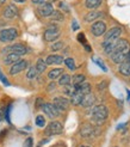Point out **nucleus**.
Instances as JSON below:
<instances>
[{"mask_svg":"<svg viewBox=\"0 0 130 147\" xmlns=\"http://www.w3.org/2000/svg\"><path fill=\"white\" fill-rule=\"evenodd\" d=\"M92 119L93 121H96L97 123H103L106 119L109 111H107V108L105 105H97L92 109Z\"/></svg>","mask_w":130,"mask_h":147,"instance_id":"obj_1","label":"nucleus"},{"mask_svg":"<svg viewBox=\"0 0 130 147\" xmlns=\"http://www.w3.org/2000/svg\"><path fill=\"white\" fill-rule=\"evenodd\" d=\"M18 36L17 29L14 28H9V29H4L0 31V42H11L13 40H16Z\"/></svg>","mask_w":130,"mask_h":147,"instance_id":"obj_2","label":"nucleus"},{"mask_svg":"<svg viewBox=\"0 0 130 147\" xmlns=\"http://www.w3.org/2000/svg\"><path fill=\"white\" fill-rule=\"evenodd\" d=\"M122 28L119 26H115V28H111L109 31H107L105 34V37H104V43L103 45H105V43H110V42H113V41H116L117 38L121 37V35H122Z\"/></svg>","mask_w":130,"mask_h":147,"instance_id":"obj_3","label":"nucleus"},{"mask_svg":"<svg viewBox=\"0 0 130 147\" xmlns=\"http://www.w3.org/2000/svg\"><path fill=\"white\" fill-rule=\"evenodd\" d=\"M62 130H63L62 124L59 121H53L46 128V134L47 135H59L62 133Z\"/></svg>","mask_w":130,"mask_h":147,"instance_id":"obj_4","label":"nucleus"},{"mask_svg":"<svg viewBox=\"0 0 130 147\" xmlns=\"http://www.w3.org/2000/svg\"><path fill=\"white\" fill-rule=\"evenodd\" d=\"M26 51H27V49H26L23 45H20V43H17V45L6 47V48L3 50V54L13 53V54H18V55H24V54H26Z\"/></svg>","mask_w":130,"mask_h":147,"instance_id":"obj_5","label":"nucleus"},{"mask_svg":"<svg viewBox=\"0 0 130 147\" xmlns=\"http://www.w3.org/2000/svg\"><path fill=\"white\" fill-rule=\"evenodd\" d=\"M91 32L94 36H97V37L104 35L106 32V24L102 20H97L96 23L91 26Z\"/></svg>","mask_w":130,"mask_h":147,"instance_id":"obj_6","label":"nucleus"},{"mask_svg":"<svg viewBox=\"0 0 130 147\" xmlns=\"http://www.w3.org/2000/svg\"><path fill=\"white\" fill-rule=\"evenodd\" d=\"M53 104L55 105V108L59 110V111H66V110H68V108L70 105V102L64 97H56L54 99Z\"/></svg>","mask_w":130,"mask_h":147,"instance_id":"obj_7","label":"nucleus"},{"mask_svg":"<svg viewBox=\"0 0 130 147\" xmlns=\"http://www.w3.org/2000/svg\"><path fill=\"white\" fill-rule=\"evenodd\" d=\"M128 49H130V45H129V42L125 38H117L116 41L113 42L112 53L113 51H122V50H128Z\"/></svg>","mask_w":130,"mask_h":147,"instance_id":"obj_8","label":"nucleus"},{"mask_svg":"<svg viewBox=\"0 0 130 147\" xmlns=\"http://www.w3.org/2000/svg\"><path fill=\"white\" fill-rule=\"evenodd\" d=\"M26 67H27V61L26 60H19L12 65V67L10 68V74L14 76V74H17V73L24 71Z\"/></svg>","mask_w":130,"mask_h":147,"instance_id":"obj_9","label":"nucleus"},{"mask_svg":"<svg viewBox=\"0 0 130 147\" xmlns=\"http://www.w3.org/2000/svg\"><path fill=\"white\" fill-rule=\"evenodd\" d=\"M43 111L47 116H49L50 119H55V117L59 116V110L55 108L54 104H50V103H46V104H43L42 107Z\"/></svg>","mask_w":130,"mask_h":147,"instance_id":"obj_10","label":"nucleus"},{"mask_svg":"<svg viewBox=\"0 0 130 147\" xmlns=\"http://www.w3.org/2000/svg\"><path fill=\"white\" fill-rule=\"evenodd\" d=\"M128 50H122V51H113V53L111 54V60L115 62V63H122V62H124L125 61V59H127V55H128Z\"/></svg>","mask_w":130,"mask_h":147,"instance_id":"obj_11","label":"nucleus"},{"mask_svg":"<svg viewBox=\"0 0 130 147\" xmlns=\"http://www.w3.org/2000/svg\"><path fill=\"white\" fill-rule=\"evenodd\" d=\"M54 12V7L50 3H43L38 7V13L43 17H49L52 16V13Z\"/></svg>","mask_w":130,"mask_h":147,"instance_id":"obj_12","label":"nucleus"},{"mask_svg":"<svg viewBox=\"0 0 130 147\" xmlns=\"http://www.w3.org/2000/svg\"><path fill=\"white\" fill-rule=\"evenodd\" d=\"M43 37L47 42H53L60 37V30H52V29H47L43 34Z\"/></svg>","mask_w":130,"mask_h":147,"instance_id":"obj_13","label":"nucleus"},{"mask_svg":"<svg viewBox=\"0 0 130 147\" xmlns=\"http://www.w3.org/2000/svg\"><path fill=\"white\" fill-rule=\"evenodd\" d=\"M94 103H96V97L90 92V93H87V94H85L84 96L80 105L84 107V108H91V107L94 105Z\"/></svg>","mask_w":130,"mask_h":147,"instance_id":"obj_14","label":"nucleus"},{"mask_svg":"<svg viewBox=\"0 0 130 147\" xmlns=\"http://www.w3.org/2000/svg\"><path fill=\"white\" fill-rule=\"evenodd\" d=\"M17 13H18V9L13 4H11V5L6 6V9L4 11V16L7 19H12V18H14L17 16Z\"/></svg>","mask_w":130,"mask_h":147,"instance_id":"obj_15","label":"nucleus"},{"mask_svg":"<svg viewBox=\"0 0 130 147\" xmlns=\"http://www.w3.org/2000/svg\"><path fill=\"white\" fill-rule=\"evenodd\" d=\"M84 96H85V94H82L80 91H79V90H75V92L73 93V94H72V98H70V104L72 105H80L81 104V100H82V98H84Z\"/></svg>","mask_w":130,"mask_h":147,"instance_id":"obj_16","label":"nucleus"},{"mask_svg":"<svg viewBox=\"0 0 130 147\" xmlns=\"http://www.w3.org/2000/svg\"><path fill=\"white\" fill-rule=\"evenodd\" d=\"M80 134H81L82 138H91L92 134H94V128H93L91 124L86 123V124H84V126L81 127Z\"/></svg>","mask_w":130,"mask_h":147,"instance_id":"obj_17","label":"nucleus"},{"mask_svg":"<svg viewBox=\"0 0 130 147\" xmlns=\"http://www.w3.org/2000/svg\"><path fill=\"white\" fill-rule=\"evenodd\" d=\"M104 13L99 12V11H91L85 16V22L87 23H91V22H94L97 19H100V17H103Z\"/></svg>","mask_w":130,"mask_h":147,"instance_id":"obj_18","label":"nucleus"},{"mask_svg":"<svg viewBox=\"0 0 130 147\" xmlns=\"http://www.w3.org/2000/svg\"><path fill=\"white\" fill-rule=\"evenodd\" d=\"M63 62V57L61 55H49L46 60L47 65H60Z\"/></svg>","mask_w":130,"mask_h":147,"instance_id":"obj_19","label":"nucleus"},{"mask_svg":"<svg viewBox=\"0 0 130 147\" xmlns=\"http://www.w3.org/2000/svg\"><path fill=\"white\" fill-rule=\"evenodd\" d=\"M19 59H20V55L10 53V54H6V56L4 57V62H5L6 65H13L14 62L19 61Z\"/></svg>","mask_w":130,"mask_h":147,"instance_id":"obj_20","label":"nucleus"},{"mask_svg":"<svg viewBox=\"0 0 130 147\" xmlns=\"http://www.w3.org/2000/svg\"><path fill=\"white\" fill-rule=\"evenodd\" d=\"M119 73L125 77L130 76V62H122L119 63Z\"/></svg>","mask_w":130,"mask_h":147,"instance_id":"obj_21","label":"nucleus"},{"mask_svg":"<svg viewBox=\"0 0 130 147\" xmlns=\"http://www.w3.org/2000/svg\"><path fill=\"white\" fill-rule=\"evenodd\" d=\"M75 89L79 90L82 94H87V93L91 92V85L88 83H81L80 85L75 86Z\"/></svg>","mask_w":130,"mask_h":147,"instance_id":"obj_22","label":"nucleus"},{"mask_svg":"<svg viewBox=\"0 0 130 147\" xmlns=\"http://www.w3.org/2000/svg\"><path fill=\"white\" fill-rule=\"evenodd\" d=\"M61 74H63V69L62 68H55V69H52V71L49 72L48 78L52 79V80H55L57 78H60Z\"/></svg>","mask_w":130,"mask_h":147,"instance_id":"obj_23","label":"nucleus"},{"mask_svg":"<svg viewBox=\"0 0 130 147\" xmlns=\"http://www.w3.org/2000/svg\"><path fill=\"white\" fill-rule=\"evenodd\" d=\"M100 4H102V0H85V6L90 10L97 9L100 6Z\"/></svg>","mask_w":130,"mask_h":147,"instance_id":"obj_24","label":"nucleus"},{"mask_svg":"<svg viewBox=\"0 0 130 147\" xmlns=\"http://www.w3.org/2000/svg\"><path fill=\"white\" fill-rule=\"evenodd\" d=\"M35 67H36V69H37L38 73H43L46 71V68H47V63H46V61H43L42 59H38L37 63H36Z\"/></svg>","mask_w":130,"mask_h":147,"instance_id":"obj_25","label":"nucleus"},{"mask_svg":"<svg viewBox=\"0 0 130 147\" xmlns=\"http://www.w3.org/2000/svg\"><path fill=\"white\" fill-rule=\"evenodd\" d=\"M59 84L61 86H66L70 84V76L69 74H61L60 79H59Z\"/></svg>","mask_w":130,"mask_h":147,"instance_id":"obj_26","label":"nucleus"},{"mask_svg":"<svg viewBox=\"0 0 130 147\" xmlns=\"http://www.w3.org/2000/svg\"><path fill=\"white\" fill-rule=\"evenodd\" d=\"M85 82V76L84 74H76L73 77V85L74 86H78V85H80L81 83Z\"/></svg>","mask_w":130,"mask_h":147,"instance_id":"obj_27","label":"nucleus"},{"mask_svg":"<svg viewBox=\"0 0 130 147\" xmlns=\"http://www.w3.org/2000/svg\"><path fill=\"white\" fill-rule=\"evenodd\" d=\"M37 74H38V72L36 69V67H30V69H29L26 73V78L27 79H35L37 77Z\"/></svg>","mask_w":130,"mask_h":147,"instance_id":"obj_28","label":"nucleus"},{"mask_svg":"<svg viewBox=\"0 0 130 147\" xmlns=\"http://www.w3.org/2000/svg\"><path fill=\"white\" fill-rule=\"evenodd\" d=\"M52 19L62 22V20H63V14H62V12H60L59 10H54V12L52 13Z\"/></svg>","mask_w":130,"mask_h":147,"instance_id":"obj_29","label":"nucleus"},{"mask_svg":"<svg viewBox=\"0 0 130 147\" xmlns=\"http://www.w3.org/2000/svg\"><path fill=\"white\" fill-rule=\"evenodd\" d=\"M64 63H66V66L70 69V71H74L75 68H76V66H75V62H74V60L72 57H68V59H66L64 60Z\"/></svg>","mask_w":130,"mask_h":147,"instance_id":"obj_30","label":"nucleus"},{"mask_svg":"<svg viewBox=\"0 0 130 147\" xmlns=\"http://www.w3.org/2000/svg\"><path fill=\"white\" fill-rule=\"evenodd\" d=\"M36 126L41 127V128L46 126V119L42 115H38L37 117H36Z\"/></svg>","mask_w":130,"mask_h":147,"instance_id":"obj_31","label":"nucleus"},{"mask_svg":"<svg viewBox=\"0 0 130 147\" xmlns=\"http://www.w3.org/2000/svg\"><path fill=\"white\" fill-rule=\"evenodd\" d=\"M62 47H63V42H55L54 45H52L50 49H52L53 51H57V50L62 49Z\"/></svg>","mask_w":130,"mask_h":147,"instance_id":"obj_32","label":"nucleus"},{"mask_svg":"<svg viewBox=\"0 0 130 147\" xmlns=\"http://www.w3.org/2000/svg\"><path fill=\"white\" fill-rule=\"evenodd\" d=\"M0 80H1V83H3L5 86H10V82L6 79V77L1 73V71H0Z\"/></svg>","mask_w":130,"mask_h":147,"instance_id":"obj_33","label":"nucleus"},{"mask_svg":"<svg viewBox=\"0 0 130 147\" xmlns=\"http://www.w3.org/2000/svg\"><path fill=\"white\" fill-rule=\"evenodd\" d=\"M59 6H60V9H62V10H63L64 12H67V13L69 12V7H68V6L66 5V4H64L63 1H61V3L59 4Z\"/></svg>","mask_w":130,"mask_h":147,"instance_id":"obj_34","label":"nucleus"},{"mask_svg":"<svg viewBox=\"0 0 130 147\" xmlns=\"http://www.w3.org/2000/svg\"><path fill=\"white\" fill-rule=\"evenodd\" d=\"M94 61H96V63H98V65L100 66V68H102L104 72H106V71H107V68L105 67V65L103 63V61H100V60H94Z\"/></svg>","mask_w":130,"mask_h":147,"instance_id":"obj_35","label":"nucleus"},{"mask_svg":"<svg viewBox=\"0 0 130 147\" xmlns=\"http://www.w3.org/2000/svg\"><path fill=\"white\" fill-rule=\"evenodd\" d=\"M25 147H32V139L31 138H27L25 140V144H24Z\"/></svg>","mask_w":130,"mask_h":147,"instance_id":"obj_36","label":"nucleus"},{"mask_svg":"<svg viewBox=\"0 0 130 147\" xmlns=\"http://www.w3.org/2000/svg\"><path fill=\"white\" fill-rule=\"evenodd\" d=\"M105 85H107V83H106V82H103V83H100V84L98 85V89H99V90H103V89H105V87H106Z\"/></svg>","mask_w":130,"mask_h":147,"instance_id":"obj_37","label":"nucleus"},{"mask_svg":"<svg viewBox=\"0 0 130 147\" xmlns=\"http://www.w3.org/2000/svg\"><path fill=\"white\" fill-rule=\"evenodd\" d=\"M32 4H36V5H41L43 3H46V0H31Z\"/></svg>","mask_w":130,"mask_h":147,"instance_id":"obj_38","label":"nucleus"},{"mask_svg":"<svg viewBox=\"0 0 130 147\" xmlns=\"http://www.w3.org/2000/svg\"><path fill=\"white\" fill-rule=\"evenodd\" d=\"M78 40L84 43V42H85V36H84V34H80V35H79V36H78Z\"/></svg>","mask_w":130,"mask_h":147,"instance_id":"obj_39","label":"nucleus"},{"mask_svg":"<svg viewBox=\"0 0 130 147\" xmlns=\"http://www.w3.org/2000/svg\"><path fill=\"white\" fill-rule=\"evenodd\" d=\"M79 29V25L76 23V20H73V30H78Z\"/></svg>","mask_w":130,"mask_h":147,"instance_id":"obj_40","label":"nucleus"},{"mask_svg":"<svg viewBox=\"0 0 130 147\" xmlns=\"http://www.w3.org/2000/svg\"><path fill=\"white\" fill-rule=\"evenodd\" d=\"M16 3H19V4H23V3H25L26 0H14Z\"/></svg>","mask_w":130,"mask_h":147,"instance_id":"obj_41","label":"nucleus"},{"mask_svg":"<svg viewBox=\"0 0 130 147\" xmlns=\"http://www.w3.org/2000/svg\"><path fill=\"white\" fill-rule=\"evenodd\" d=\"M5 1H6V0H0V6H1L3 4H5Z\"/></svg>","mask_w":130,"mask_h":147,"instance_id":"obj_42","label":"nucleus"},{"mask_svg":"<svg viewBox=\"0 0 130 147\" xmlns=\"http://www.w3.org/2000/svg\"><path fill=\"white\" fill-rule=\"evenodd\" d=\"M128 100H129V103H130V96H129V97H128Z\"/></svg>","mask_w":130,"mask_h":147,"instance_id":"obj_43","label":"nucleus"},{"mask_svg":"<svg viewBox=\"0 0 130 147\" xmlns=\"http://www.w3.org/2000/svg\"><path fill=\"white\" fill-rule=\"evenodd\" d=\"M81 147H88V146H81Z\"/></svg>","mask_w":130,"mask_h":147,"instance_id":"obj_44","label":"nucleus"}]
</instances>
